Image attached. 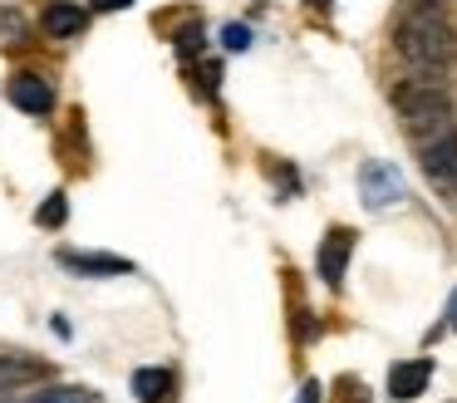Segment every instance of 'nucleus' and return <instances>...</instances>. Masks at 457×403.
<instances>
[{"label": "nucleus", "instance_id": "4468645a", "mask_svg": "<svg viewBox=\"0 0 457 403\" xmlns=\"http://www.w3.org/2000/svg\"><path fill=\"white\" fill-rule=\"evenodd\" d=\"M443 315H447V320H443V324H447V330H457V290H453V295H447V310H443Z\"/></svg>", "mask_w": 457, "mask_h": 403}, {"label": "nucleus", "instance_id": "f3484780", "mask_svg": "<svg viewBox=\"0 0 457 403\" xmlns=\"http://www.w3.org/2000/svg\"><path fill=\"white\" fill-rule=\"evenodd\" d=\"M310 5H329V0H310Z\"/></svg>", "mask_w": 457, "mask_h": 403}, {"label": "nucleus", "instance_id": "6e6552de", "mask_svg": "<svg viewBox=\"0 0 457 403\" xmlns=\"http://www.w3.org/2000/svg\"><path fill=\"white\" fill-rule=\"evenodd\" d=\"M133 393H138V403H172L178 399V374L172 369H138L133 374Z\"/></svg>", "mask_w": 457, "mask_h": 403}, {"label": "nucleus", "instance_id": "9d476101", "mask_svg": "<svg viewBox=\"0 0 457 403\" xmlns=\"http://www.w3.org/2000/svg\"><path fill=\"white\" fill-rule=\"evenodd\" d=\"M84 25H89V15H84L79 5H70V0H60V5L45 10V29H50L54 39H74Z\"/></svg>", "mask_w": 457, "mask_h": 403}, {"label": "nucleus", "instance_id": "423d86ee", "mask_svg": "<svg viewBox=\"0 0 457 403\" xmlns=\"http://www.w3.org/2000/svg\"><path fill=\"white\" fill-rule=\"evenodd\" d=\"M54 261L64 265V271H79V275H129L133 261H123V256H109V251H70L64 246Z\"/></svg>", "mask_w": 457, "mask_h": 403}, {"label": "nucleus", "instance_id": "ddd939ff", "mask_svg": "<svg viewBox=\"0 0 457 403\" xmlns=\"http://www.w3.org/2000/svg\"><path fill=\"white\" fill-rule=\"evenodd\" d=\"M221 39H227V49H246L251 45V29L246 25H227V35H221Z\"/></svg>", "mask_w": 457, "mask_h": 403}, {"label": "nucleus", "instance_id": "f8f14e48", "mask_svg": "<svg viewBox=\"0 0 457 403\" xmlns=\"http://www.w3.org/2000/svg\"><path fill=\"white\" fill-rule=\"evenodd\" d=\"M64 212H70V206H64V192H54L50 202L40 206V226H64Z\"/></svg>", "mask_w": 457, "mask_h": 403}, {"label": "nucleus", "instance_id": "9b49d317", "mask_svg": "<svg viewBox=\"0 0 457 403\" xmlns=\"http://www.w3.org/2000/svg\"><path fill=\"white\" fill-rule=\"evenodd\" d=\"M35 403H94V393H89V389H79V383H64V389L40 393Z\"/></svg>", "mask_w": 457, "mask_h": 403}, {"label": "nucleus", "instance_id": "1a4fd4ad", "mask_svg": "<svg viewBox=\"0 0 457 403\" xmlns=\"http://www.w3.org/2000/svg\"><path fill=\"white\" fill-rule=\"evenodd\" d=\"M35 379H45V364L25 359V354H0V393H15Z\"/></svg>", "mask_w": 457, "mask_h": 403}, {"label": "nucleus", "instance_id": "20e7f679", "mask_svg": "<svg viewBox=\"0 0 457 403\" xmlns=\"http://www.w3.org/2000/svg\"><path fill=\"white\" fill-rule=\"evenodd\" d=\"M349 251H354V231H349V226H329L325 241H320V281H325L329 290H339V285H345Z\"/></svg>", "mask_w": 457, "mask_h": 403}, {"label": "nucleus", "instance_id": "2eb2a0df", "mask_svg": "<svg viewBox=\"0 0 457 403\" xmlns=\"http://www.w3.org/2000/svg\"><path fill=\"white\" fill-rule=\"evenodd\" d=\"M133 0H94V10H129Z\"/></svg>", "mask_w": 457, "mask_h": 403}, {"label": "nucleus", "instance_id": "f03ea898", "mask_svg": "<svg viewBox=\"0 0 457 403\" xmlns=\"http://www.w3.org/2000/svg\"><path fill=\"white\" fill-rule=\"evenodd\" d=\"M388 98H394V113L403 123V133L413 138V147H423V143H433V138L457 128L453 94L443 88V79H398L388 88Z\"/></svg>", "mask_w": 457, "mask_h": 403}, {"label": "nucleus", "instance_id": "f257e3e1", "mask_svg": "<svg viewBox=\"0 0 457 403\" xmlns=\"http://www.w3.org/2000/svg\"><path fill=\"white\" fill-rule=\"evenodd\" d=\"M394 49L418 79H443L457 64V29L437 5H408V15L394 25Z\"/></svg>", "mask_w": 457, "mask_h": 403}, {"label": "nucleus", "instance_id": "39448f33", "mask_svg": "<svg viewBox=\"0 0 457 403\" xmlns=\"http://www.w3.org/2000/svg\"><path fill=\"white\" fill-rule=\"evenodd\" d=\"M5 98H11V104L21 108V113H35V118L54 108V88L45 84L40 74H15L11 84H5Z\"/></svg>", "mask_w": 457, "mask_h": 403}, {"label": "nucleus", "instance_id": "0eeeda50", "mask_svg": "<svg viewBox=\"0 0 457 403\" xmlns=\"http://www.w3.org/2000/svg\"><path fill=\"white\" fill-rule=\"evenodd\" d=\"M428 379H433V359L394 364V369H388V393H394L398 403H408V399H418V393L428 389Z\"/></svg>", "mask_w": 457, "mask_h": 403}, {"label": "nucleus", "instance_id": "7ed1b4c3", "mask_svg": "<svg viewBox=\"0 0 457 403\" xmlns=\"http://www.w3.org/2000/svg\"><path fill=\"white\" fill-rule=\"evenodd\" d=\"M418 163H423L428 182H433L443 197H453V202H457V128L418 147Z\"/></svg>", "mask_w": 457, "mask_h": 403}, {"label": "nucleus", "instance_id": "dca6fc26", "mask_svg": "<svg viewBox=\"0 0 457 403\" xmlns=\"http://www.w3.org/2000/svg\"><path fill=\"white\" fill-rule=\"evenodd\" d=\"M300 403H320V383H305V389H300Z\"/></svg>", "mask_w": 457, "mask_h": 403}]
</instances>
